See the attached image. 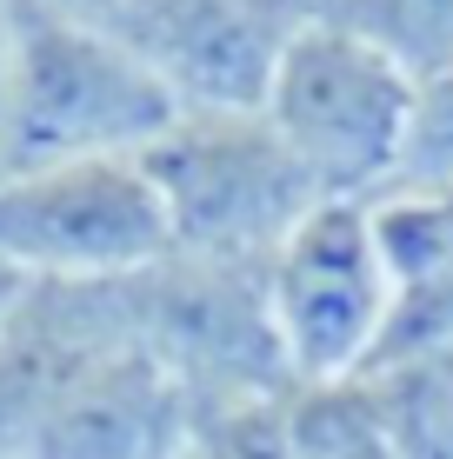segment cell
Segmentation results:
<instances>
[{
    "label": "cell",
    "instance_id": "cell-1",
    "mask_svg": "<svg viewBox=\"0 0 453 459\" xmlns=\"http://www.w3.org/2000/svg\"><path fill=\"white\" fill-rule=\"evenodd\" d=\"M174 93L114 27L47 21L13 7V54L0 87V167L140 160L174 126Z\"/></svg>",
    "mask_w": 453,
    "mask_h": 459
},
{
    "label": "cell",
    "instance_id": "cell-2",
    "mask_svg": "<svg viewBox=\"0 0 453 459\" xmlns=\"http://www.w3.org/2000/svg\"><path fill=\"white\" fill-rule=\"evenodd\" d=\"M260 114L307 167L320 200H380L400 180L414 81L334 13H307L287 40Z\"/></svg>",
    "mask_w": 453,
    "mask_h": 459
},
{
    "label": "cell",
    "instance_id": "cell-3",
    "mask_svg": "<svg viewBox=\"0 0 453 459\" xmlns=\"http://www.w3.org/2000/svg\"><path fill=\"white\" fill-rule=\"evenodd\" d=\"M161 194L174 253L187 260H247L267 266L274 247L320 207V186L287 153L260 107L247 114H174L161 140L140 153Z\"/></svg>",
    "mask_w": 453,
    "mask_h": 459
},
{
    "label": "cell",
    "instance_id": "cell-4",
    "mask_svg": "<svg viewBox=\"0 0 453 459\" xmlns=\"http://www.w3.org/2000/svg\"><path fill=\"white\" fill-rule=\"evenodd\" d=\"M0 253L40 287H120L174 253L140 160L0 167Z\"/></svg>",
    "mask_w": 453,
    "mask_h": 459
},
{
    "label": "cell",
    "instance_id": "cell-5",
    "mask_svg": "<svg viewBox=\"0 0 453 459\" xmlns=\"http://www.w3.org/2000/svg\"><path fill=\"white\" fill-rule=\"evenodd\" d=\"M394 307L373 200H320L267 260V313L293 386L361 379Z\"/></svg>",
    "mask_w": 453,
    "mask_h": 459
},
{
    "label": "cell",
    "instance_id": "cell-6",
    "mask_svg": "<svg viewBox=\"0 0 453 459\" xmlns=\"http://www.w3.org/2000/svg\"><path fill=\"white\" fill-rule=\"evenodd\" d=\"M140 340L180 379V393L194 400V420L240 400L293 393L267 313V266L167 253L140 280Z\"/></svg>",
    "mask_w": 453,
    "mask_h": 459
},
{
    "label": "cell",
    "instance_id": "cell-7",
    "mask_svg": "<svg viewBox=\"0 0 453 459\" xmlns=\"http://www.w3.org/2000/svg\"><path fill=\"white\" fill-rule=\"evenodd\" d=\"M307 13L314 0H127L114 34L147 60L180 114H247L267 100V81Z\"/></svg>",
    "mask_w": 453,
    "mask_h": 459
},
{
    "label": "cell",
    "instance_id": "cell-8",
    "mask_svg": "<svg viewBox=\"0 0 453 459\" xmlns=\"http://www.w3.org/2000/svg\"><path fill=\"white\" fill-rule=\"evenodd\" d=\"M140 340V280L120 287H40L0 333V459H27L47 413L81 379Z\"/></svg>",
    "mask_w": 453,
    "mask_h": 459
},
{
    "label": "cell",
    "instance_id": "cell-9",
    "mask_svg": "<svg viewBox=\"0 0 453 459\" xmlns=\"http://www.w3.org/2000/svg\"><path fill=\"white\" fill-rule=\"evenodd\" d=\"M187 446L194 400L147 340H127L47 413L27 459H187Z\"/></svg>",
    "mask_w": 453,
    "mask_h": 459
},
{
    "label": "cell",
    "instance_id": "cell-10",
    "mask_svg": "<svg viewBox=\"0 0 453 459\" xmlns=\"http://www.w3.org/2000/svg\"><path fill=\"white\" fill-rule=\"evenodd\" d=\"M394 459H453V353L361 373Z\"/></svg>",
    "mask_w": 453,
    "mask_h": 459
},
{
    "label": "cell",
    "instance_id": "cell-11",
    "mask_svg": "<svg viewBox=\"0 0 453 459\" xmlns=\"http://www.w3.org/2000/svg\"><path fill=\"white\" fill-rule=\"evenodd\" d=\"M320 13H334L361 40H373L414 87L453 67V0H334Z\"/></svg>",
    "mask_w": 453,
    "mask_h": 459
},
{
    "label": "cell",
    "instance_id": "cell-12",
    "mask_svg": "<svg viewBox=\"0 0 453 459\" xmlns=\"http://www.w3.org/2000/svg\"><path fill=\"white\" fill-rule=\"evenodd\" d=\"M427 353H453V280H407V287H394V307H387V326H380L367 373L407 367V359H427Z\"/></svg>",
    "mask_w": 453,
    "mask_h": 459
},
{
    "label": "cell",
    "instance_id": "cell-13",
    "mask_svg": "<svg viewBox=\"0 0 453 459\" xmlns=\"http://www.w3.org/2000/svg\"><path fill=\"white\" fill-rule=\"evenodd\" d=\"M407 194L453 186V67L414 87V120H407V153H400V180Z\"/></svg>",
    "mask_w": 453,
    "mask_h": 459
},
{
    "label": "cell",
    "instance_id": "cell-14",
    "mask_svg": "<svg viewBox=\"0 0 453 459\" xmlns=\"http://www.w3.org/2000/svg\"><path fill=\"white\" fill-rule=\"evenodd\" d=\"M21 13H47V21H81V27H120L127 0H13Z\"/></svg>",
    "mask_w": 453,
    "mask_h": 459
},
{
    "label": "cell",
    "instance_id": "cell-15",
    "mask_svg": "<svg viewBox=\"0 0 453 459\" xmlns=\"http://www.w3.org/2000/svg\"><path fill=\"white\" fill-rule=\"evenodd\" d=\"M27 293H34V280H27L21 266H13L7 253H0V333H7V326H13V313L27 307Z\"/></svg>",
    "mask_w": 453,
    "mask_h": 459
},
{
    "label": "cell",
    "instance_id": "cell-16",
    "mask_svg": "<svg viewBox=\"0 0 453 459\" xmlns=\"http://www.w3.org/2000/svg\"><path fill=\"white\" fill-rule=\"evenodd\" d=\"M7 54H13V0H0V87H7Z\"/></svg>",
    "mask_w": 453,
    "mask_h": 459
},
{
    "label": "cell",
    "instance_id": "cell-17",
    "mask_svg": "<svg viewBox=\"0 0 453 459\" xmlns=\"http://www.w3.org/2000/svg\"><path fill=\"white\" fill-rule=\"evenodd\" d=\"M314 7H334V0H314Z\"/></svg>",
    "mask_w": 453,
    "mask_h": 459
}]
</instances>
